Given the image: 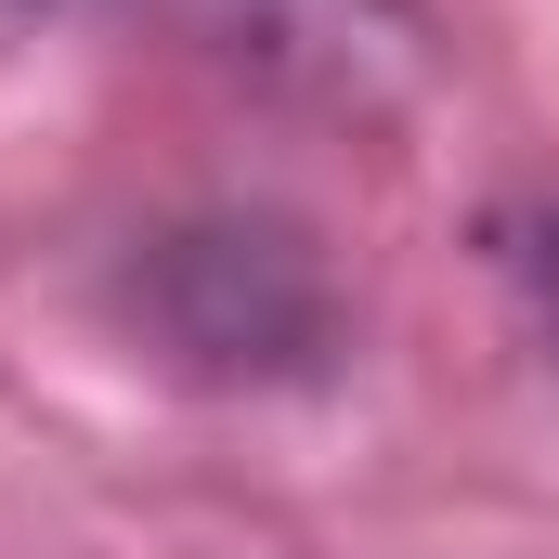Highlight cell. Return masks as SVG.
<instances>
[{
    "label": "cell",
    "instance_id": "7a4b0ae2",
    "mask_svg": "<svg viewBox=\"0 0 559 559\" xmlns=\"http://www.w3.org/2000/svg\"><path fill=\"white\" fill-rule=\"evenodd\" d=\"M235 79L325 118H391L429 79V13L417 0H169Z\"/></svg>",
    "mask_w": 559,
    "mask_h": 559
},
{
    "label": "cell",
    "instance_id": "277c9868",
    "mask_svg": "<svg viewBox=\"0 0 559 559\" xmlns=\"http://www.w3.org/2000/svg\"><path fill=\"white\" fill-rule=\"evenodd\" d=\"M39 13H52V0H0V39H13V26H39Z\"/></svg>",
    "mask_w": 559,
    "mask_h": 559
},
{
    "label": "cell",
    "instance_id": "6da1fadb",
    "mask_svg": "<svg viewBox=\"0 0 559 559\" xmlns=\"http://www.w3.org/2000/svg\"><path fill=\"white\" fill-rule=\"evenodd\" d=\"M105 325L131 338L156 378L182 391H325L352 365V286L325 261V235L274 195H195L156 209L131 248L105 261Z\"/></svg>",
    "mask_w": 559,
    "mask_h": 559
},
{
    "label": "cell",
    "instance_id": "3957f363",
    "mask_svg": "<svg viewBox=\"0 0 559 559\" xmlns=\"http://www.w3.org/2000/svg\"><path fill=\"white\" fill-rule=\"evenodd\" d=\"M481 248H495V286H508L521 338L559 365V182H547V195H521V209H495Z\"/></svg>",
    "mask_w": 559,
    "mask_h": 559
}]
</instances>
